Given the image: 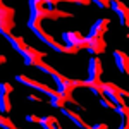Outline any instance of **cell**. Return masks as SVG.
<instances>
[{
    "instance_id": "6da1fadb",
    "label": "cell",
    "mask_w": 129,
    "mask_h": 129,
    "mask_svg": "<svg viewBox=\"0 0 129 129\" xmlns=\"http://www.w3.org/2000/svg\"><path fill=\"white\" fill-rule=\"evenodd\" d=\"M62 40L66 43V47H76L78 50L86 48V38L79 31H66V33H62Z\"/></svg>"
},
{
    "instance_id": "7a4b0ae2",
    "label": "cell",
    "mask_w": 129,
    "mask_h": 129,
    "mask_svg": "<svg viewBox=\"0 0 129 129\" xmlns=\"http://www.w3.org/2000/svg\"><path fill=\"white\" fill-rule=\"evenodd\" d=\"M28 5H29V19L28 21L35 24H41V21L45 19L43 17V9H45L43 0H29Z\"/></svg>"
},
{
    "instance_id": "3957f363",
    "label": "cell",
    "mask_w": 129,
    "mask_h": 129,
    "mask_svg": "<svg viewBox=\"0 0 129 129\" xmlns=\"http://www.w3.org/2000/svg\"><path fill=\"white\" fill-rule=\"evenodd\" d=\"M84 38H86V50L89 53H93V57H96V55L105 52L103 36H84Z\"/></svg>"
},
{
    "instance_id": "277c9868",
    "label": "cell",
    "mask_w": 129,
    "mask_h": 129,
    "mask_svg": "<svg viewBox=\"0 0 129 129\" xmlns=\"http://www.w3.org/2000/svg\"><path fill=\"white\" fill-rule=\"evenodd\" d=\"M102 72H103L102 60L98 57H91L89 62H88V81H91V83H100Z\"/></svg>"
},
{
    "instance_id": "5b68a950",
    "label": "cell",
    "mask_w": 129,
    "mask_h": 129,
    "mask_svg": "<svg viewBox=\"0 0 129 129\" xmlns=\"http://www.w3.org/2000/svg\"><path fill=\"white\" fill-rule=\"evenodd\" d=\"M43 57H45L43 52H38L36 48H33V47H29V45H26L24 53H22L24 66H36V64H40V62H41Z\"/></svg>"
},
{
    "instance_id": "8992f818",
    "label": "cell",
    "mask_w": 129,
    "mask_h": 129,
    "mask_svg": "<svg viewBox=\"0 0 129 129\" xmlns=\"http://www.w3.org/2000/svg\"><path fill=\"white\" fill-rule=\"evenodd\" d=\"M110 9L117 12V16H119L120 24H122V26H127V24H129V21H127L129 19V9H127V5H124V4L119 2V0H110Z\"/></svg>"
},
{
    "instance_id": "52a82bcc",
    "label": "cell",
    "mask_w": 129,
    "mask_h": 129,
    "mask_svg": "<svg viewBox=\"0 0 129 129\" xmlns=\"http://www.w3.org/2000/svg\"><path fill=\"white\" fill-rule=\"evenodd\" d=\"M114 62L117 66V69L122 74H129V57L127 53L120 52V50H114Z\"/></svg>"
},
{
    "instance_id": "ba28073f",
    "label": "cell",
    "mask_w": 129,
    "mask_h": 129,
    "mask_svg": "<svg viewBox=\"0 0 129 129\" xmlns=\"http://www.w3.org/2000/svg\"><path fill=\"white\" fill-rule=\"evenodd\" d=\"M28 28H29V29L33 31V33H35V35H36V36H38V38H40L43 43H45V45H48V47L53 43V41H55V40H53V38L48 35V33H45V31H43L41 24H35V22L28 21Z\"/></svg>"
},
{
    "instance_id": "9c48e42d",
    "label": "cell",
    "mask_w": 129,
    "mask_h": 129,
    "mask_svg": "<svg viewBox=\"0 0 129 129\" xmlns=\"http://www.w3.org/2000/svg\"><path fill=\"white\" fill-rule=\"evenodd\" d=\"M110 24V19H107V17H102V19H98L93 26H91V29H89V35L88 36H103L105 33H107V28H109Z\"/></svg>"
},
{
    "instance_id": "30bf717a",
    "label": "cell",
    "mask_w": 129,
    "mask_h": 129,
    "mask_svg": "<svg viewBox=\"0 0 129 129\" xmlns=\"http://www.w3.org/2000/svg\"><path fill=\"white\" fill-rule=\"evenodd\" d=\"M5 40L9 41L10 45H12V48L16 50L17 53H24V48H26V43H24V40L21 38V36H14V35H9V36H5Z\"/></svg>"
},
{
    "instance_id": "8fae6325",
    "label": "cell",
    "mask_w": 129,
    "mask_h": 129,
    "mask_svg": "<svg viewBox=\"0 0 129 129\" xmlns=\"http://www.w3.org/2000/svg\"><path fill=\"white\" fill-rule=\"evenodd\" d=\"M72 14L69 12H64V10H59L57 7L55 9H43V17L45 19H60V17H71Z\"/></svg>"
},
{
    "instance_id": "7c38bea8",
    "label": "cell",
    "mask_w": 129,
    "mask_h": 129,
    "mask_svg": "<svg viewBox=\"0 0 129 129\" xmlns=\"http://www.w3.org/2000/svg\"><path fill=\"white\" fill-rule=\"evenodd\" d=\"M60 110H62V114H64V115H67V119L72 120V122H74L76 126H79L81 129H84L86 126H88V124H86V122L83 120V117H81V115H78L76 112H72V110H67L66 107H62Z\"/></svg>"
},
{
    "instance_id": "4fadbf2b",
    "label": "cell",
    "mask_w": 129,
    "mask_h": 129,
    "mask_svg": "<svg viewBox=\"0 0 129 129\" xmlns=\"http://www.w3.org/2000/svg\"><path fill=\"white\" fill-rule=\"evenodd\" d=\"M0 21L14 22V9L12 7H7L4 2H0Z\"/></svg>"
},
{
    "instance_id": "5bb4252c",
    "label": "cell",
    "mask_w": 129,
    "mask_h": 129,
    "mask_svg": "<svg viewBox=\"0 0 129 129\" xmlns=\"http://www.w3.org/2000/svg\"><path fill=\"white\" fill-rule=\"evenodd\" d=\"M50 48L55 50V52H59V53H78V52H79L76 47H66V45H60V43H57V41H53V43L50 45Z\"/></svg>"
},
{
    "instance_id": "9a60e30c",
    "label": "cell",
    "mask_w": 129,
    "mask_h": 129,
    "mask_svg": "<svg viewBox=\"0 0 129 129\" xmlns=\"http://www.w3.org/2000/svg\"><path fill=\"white\" fill-rule=\"evenodd\" d=\"M40 124H41V127H48V126H52V127H60L59 120H57L55 115H45V117H40Z\"/></svg>"
},
{
    "instance_id": "2e32d148",
    "label": "cell",
    "mask_w": 129,
    "mask_h": 129,
    "mask_svg": "<svg viewBox=\"0 0 129 129\" xmlns=\"http://www.w3.org/2000/svg\"><path fill=\"white\" fill-rule=\"evenodd\" d=\"M102 88H105V89H110V91H114V93H117L119 96H127V91L126 89H122V88H119L117 84H114V83H103L102 81Z\"/></svg>"
},
{
    "instance_id": "e0dca14e",
    "label": "cell",
    "mask_w": 129,
    "mask_h": 129,
    "mask_svg": "<svg viewBox=\"0 0 129 129\" xmlns=\"http://www.w3.org/2000/svg\"><path fill=\"white\" fill-rule=\"evenodd\" d=\"M10 100L9 95H0V114H9L10 112Z\"/></svg>"
},
{
    "instance_id": "ac0fdd59",
    "label": "cell",
    "mask_w": 129,
    "mask_h": 129,
    "mask_svg": "<svg viewBox=\"0 0 129 129\" xmlns=\"http://www.w3.org/2000/svg\"><path fill=\"white\" fill-rule=\"evenodd\" d=\"M16 81L17 83H21V84H26V86H31V88H38V81H35V79H29V78H26V76H22V74H17L16 76Z\"/></svg>"
},
{
    "instance_id": "d6986e66",
    "label": "cell",
    "mask_w": 129,
    "mask_h": 129,
    "mask_svg": "<svg viewBox=\"0 0 129 129\" xmlns=\"http://www.w3.org/2000/svg\"><path fill=\"white\" fill-rule=\"evenodd\" d=\"M14 24L16 22H7V21H0V35L5 38V36H9L10 35V29L14 28Z\"/></svg>"
},
{
    "instance_id": "ffe728a7",
    "label": "cell",
    "mask_w": 129,
    "mask_h": 129,
    "mask_svg": "<svg viewBox=\"0 0 129 129\" xmlns=\"http://www.w3.org/2000/svg\"><path fill=\"white\" fill-rule=\"evenodd\" d=\"M38 91H41V93H45V95H47V96H50V98H52V96H57V89H52V88H48V86H47V84H38Z\"/></svg>"
},
{
    "instance_id": "44dd1931",
    "label": "cell",
    "mask_w": 129,
    "mask_h": 129,
    "mask_svg": "<svg viewBox=\"0 0 129 129\" xmlns=\"http://www.w3.org/2000/svg\"><path fill=\"white\" fill-rule=\"evenodd\" d=\"M48 103L52 105V107H55V109H62L66 102H64V98H62V96H59V95H57V96H52V98L48 100Z\"/></svg>"
},
{
    "instance_id": "7402d4cb",
    "label": "cell",
    "mask_w": 129,
    "mask_h": 129,
    "mask_svg": "<svg viewBox=\"0 0 129 129\" xmlns=\"http://www.w3.org/2000/svg\"><path fill=\"white\" fill-rule=\"evenodd\" d=\"M35 67H38V69H40L41 72H45V74H50V76H52V74H53V72H55V69H53V67H50L48 64H45V62H43V60H41L40 64H36V66H35Z\"/></svg>"
},
{
    "instance_id": "603a6c76",
    "label": "cell",
    "mask_w": 129,
    "mask_h": 129,
    "mask_svg": "<svg viewBox=\"0 0 129 129\" xmlns=\"http://www.w3.org/2000/svg\"><path fill=\"white\" fill-rule=\"evenodd\" d=\"M98 98H100V105H102L103 109H107V110H114V107H115V105H114V103H112L109 98H105L103 95H102V96H98Z\"/></svg>"
},
{
    "instance_id": "cb8c5ba5",
    "label": "cell",
    "mask_w": 129,
    "mask_h": 129,
    "mask_svg": "<svg viewBox=\"0 0 129 129\" xmlns=\"http://www.w3.org/2000/svg\"><path fill=\"white\" fill-rule=\"evenodd\" d=\"M114 110H115L119 115H122V117H126V119H127V115H129L127 105H122V107H120V105H115V107H114Z\"/></svg>"
},
{
    "instance_id": "d4e9b609",
    "label": "cell",
    "mask_w": 129,
    "mask_h": 129,
    "mask_svg": "<svg viewBox=\"0 0 129 129\" xmlns=\"http://www.w3.org/2000/svg\"><path fill=\"white\" fill-rule=\"evenodd\" d=\"M12 84L10 83H0V95H9L12 93Z\"/></svg>"
},
{
    "instance_id": "484cf974",
    "label": "cell",
    "mask_w": 129,
    "mask_h": 129,
    "mask_svg": "<svg viewBox=\"0 0 129 129\" xmlns=\"http://www.w3.org/2000/svg\"><path fill=\"white\" fill-rule=\"evenodd\" d=\"M93 4L102 7V9H110V0H95Z\"/></svg>"
},
{
    "instance_id": "4316f807",
    "label": "cell",
    "mask_w": 129,
    "mask_h": 129,
    "mask_svg": "<svg viewBox=\"0 0 129 129\" xmlns=\"http://www.w3.org/2000/svg\"><path fill=\"white\" fill-rule=\"evenodd\" d=\"M26 120L33 122V124H40V117L38 115H26Z\"/></svg>"
},
{
    "instance_id": "83f0119b",
    "label": "cell",
    "mask_w": 129,
    "mask_h": 129,
    "mask_svg": "<svg viewBox=\"0 0 129 129\" xmlns=\"http://www.w3.org/2000/svg\"><path fill=\"white\" fill-rule=\"evenodd\" d=\"M91 129H109V126H107L105 122H98V124H93Z\"/></svg>"
},
{
    "instance_id": "f1b7e54d",
    "label": "cell",
    "mask_w": 129,
    "mask_h": 129,
    "mask_svg": "<svg viewBox=\"0 0 129 129\" xmlns=\"http://www.w3.org/2000/svg\"><path fill=\"white\" fill-rule=\"evenodd\" d=\"M72 2L78 4V5H89V4H91L89 0H72Z\"/></svg>"
},
{
    "instance_id": "f546056e",
    "label": "cell",
    "mask_w": 129,
    "mask_h": 129,
    "mask_svg": "<svg viewBox=\"0 0 129 129\" xmlns=\"http://www.w3.org/2000/svg\"><path fill=\"white\" fill-rule=\"evenodd\" d=\"M4 62H7V57L5 55H0V64H4Z\"/></svg>"
},
{
    "instance_id": "4dcf8cb0",
    "label": "cell",
    "mask_w": 129,
    "mask_h": 129,
    "mask_svg": "<svg viewBox=\"0 0 129 129\" xmlns=\"http://www.w3.org/2000/svg\"><path fill=\"white\" fill-rule=\"evenodd\" d=\"M119 129H129V126H127V122H126V124H120V126H119Z\"/></svg>"
}]
</instances>
